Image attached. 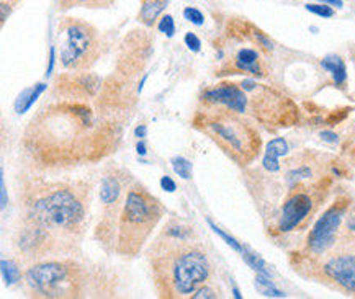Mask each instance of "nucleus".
I'll return each instance as SVG.
<instances>
[{"mask_svg":"<svg viewBox=\"0 0 355 299\" xmlns=\"http://www.w3.org/2000/svg\"><path fill=\"white\" fill-rule=\"evenodd\" d=\"M123 133L120 118L100 113L87 102L54 98L40 107L25 126L20 157L33 174H66L115 154Z\"/></svg>","mask_w":355,"mask_h":299,"instance_id":"obj_1","label":"nucleus"},{"mask_svg":"<svg viewBox=\"0 0 355 299\" xmlns=\"http://www.w3.org/2000/svg\"><path fill=\"white\" fill-rule=\"evenodd\" d=\"M94 182L84 179L21 176L17 187L18 221L13 247L31 265L49 258L82 257Z\"/></svg>","mask_w":355,"mask_h":299,"instance_id":"obj_2","label":"nucleus"},{"mask_svg":"<svg viewBox=\"0 0 355 299\" xmlns=\"http://www.w3.org/2000/svg\"><path fill=\"white\" fill-rule=\"evenodd\" d=\"M153 284L161 299L192 298L213 278V266L190 226L171 219L146 247Z\"/></svg>","mask_w":355,"mask_h":299,"instance_id":"obj_3","label":"nucleus"},{"mask_svg":"<svg viewBox=\"0 0 355 299\" xmlns=\"http://www.w3.org/2000/svg\"><path fill=\"white\" fill-rule=\"evenodd\" d=\"M80 258H49L28 265L24 273L28 296L43 299L116 296L112 276L102 266L84 264Z\"/></svg>","mask_w":355,"mask_h":299,"instance_id":"obj_4","label":"nucleus"},{"mask_svg":"<svg viewBox=\"0 0 355 299\" xmlns=\"http://www.w3.org/2000/svg\"><path fill=\"white\" fill-rule=\"evenodd\" d=\"M192 126L241 167L250 165L261 154L262 138L256 125L231 108L200 105L193 113Z\"/></svg>","mask_w":355,"mask_h":299,"instance_id":"obj_5","label":"nucleus"},{"mask_svg":"<svg viewBox=\"0 0 355 299\" xmlns=\"http://www.w3.org/2000/svg\"><path fill=\"white\" fill-rule=\"evenodd\" d=\"M166 216V206L143 183L130 185L118 219L115 255L135 260L151 242L154 230Z\"/></svg>","mask_w":355,"mask_h":299,"instance_id":"obj_6","label":"nucleus"},{"mask_svg":"<svg viewBox=\"0 0 355 299\" xmlns=\"http://www.w3.org/2000/svg\"><path fill=\"white\" fill-rule=\"evenodd\" d=\"M59 64L66 72H90L102 57V35L92 24L76 17L61 18L58 25Z\"/></svg>","mask_w":355,"mask_h":299,"instance_id":"obj_7","label":"nucleus"},{"mask_svg":"<svg viewBox=\"0 0 355 299\" xmlns=\"http://www.w3.org/2000/svg\"><path fill=\"white\" fill-rule=\"evenodd\" d=\"M239 85L245 92L244 115L254 118L259 125L268 129H280L298 123L300 110L297 103L286 95L252 79L241 80Z\"/></svg>","mask_w":355,"mask_h":299,"instance_id":"obj_8","label":"nucleus"},{"mask_svg":"<svg viewBox=\"0 0 355 299\" xmlns=\"http://www.w3.org/2000/svg\"><path fill=\"white\" fill-rule=\"evenodd\" d=\"M320 192V185H318L316 190L302 187L300 183L293 185L288 198L285 199L284 206H282L279 223H277V230L280 234H288L297 230L298 228H302L309 219L311 212L315 211L318 201L316 194Z\"/></svg>","mask_w":355,"mask_h":299,"instance_id":"obj_9","label":"nucleus"},{"mask_svg":"<svg viewBox=\"0 0 355 299\" xmlns=\"http://www.w3.org/2000/svg\"><path fill=\"white\" fill-rule=\"evenodd\" d=\"M349 199L339 198L334 201L327 210L320 216L313 229L308 234V248L315 255H322V253L329 251L336 244L338 239V230L343 224V219L347 212Z\"/></svg>","mask_w":355,"mask_h":299,"instance_id":"obj_10","label":"nucleus"},{"mask_svg":"<svg viewBox=\"0 0 355 299\" xmlns=\"http://www.w3.org/2000/svg\"><path fill=\"white\" fill-rule=\"evenodd\" d=\"M233 74H250L254 77H266L267 67L263 64L261 53L250 46L239 48L231 57H226L216 69L218 77Z\"/></svg>","mask_w":355,"mask_h":299,"instance_id":"obj_11","label":"nucleus"},{"mask_svg":"<svg viewBox=\"0 0 355 299\" xmlns=\"http://www.w3.org/2000/svg\"><path fill=\"white\" fill-rule=\"evenodd\" d=\"M322 273L345 293H355V255L352 253L332 255L322 265Z\"/></svg>","mask_w":355,"mask_h":299,"instance_id":"obj_12","label":"nucleus"},{"mask_svg":"<svg viewBox=\"0 0 355 299\" xmlns=\"http://www.w3.org/2000/svg\"><path fill=\"white\" fill-rule=\"evenodd\" d=\"M169 0H139L138 20L146 28H151L157 24L159 18L162 17Z\"/></svg>","mask_w":355,"mask_h":299,"instance_id":"obj_13","label":"nucleus"},{"mask_svg":"<svg viewBox=\"0 0 355 299\" xmlns=\"http://www.w3.org/2000/svg\"><path fill=\"white\" fill-rule=\"evenodd\" d=\"M288 152V144L284 138H275L267 144L266 157H263V169L268 172H277L280 169L279 158Z\"/></svg>","mask_w":355,"mask_h":299,"instance_id":"obj_14","label":"nucleus"},{"mask_svg":"<svg viewBox=\"0 0 355 299\" xmlns=\"http://www.w3.org/2000/svg\"><path fill=\"white\" fill-rule=\"evenodd\" d=\"M116 0H56L58 12H69L72 8H87V10H108Z\"/></svg>","mask_w":355,"mask_h":299,"instance_id":"obj_15","label":"nucleus"},{"mask_svg":"<svg viewBox=\"0 0 355 299\" xmlns=\"http://www.w3.org/2000/svg\"><path fill=\"white\" fill-rule=\"evenodd\" d=\"M321 66L327 72H331L336 85H344L347 80V71H345L344 61L339 56H327L321 61Z\"/></svg>","mask_w":355,"mask_h":299,"instance_id":"obj_16","label":"nucleus"},{"mask_svg":"<svg viewBox=\"0 0 355 299\" xmlns=\"http://www.w3.org/2000/svg\"><path fill=\"white\" fill-rule=\"evenodd\" d=\"M2 273L7 284H13L24 278V273L20 271V266H18L13 260H7V258H3L2 260Z\"/></svg>","mask_w":355,"mask_h":299,"instance_id":"obj_17","label":"nucleus"},{"mask_svg":"<svg viewBox=\"0 0 355 299\" xmlns=\"http://www.w3.org/2000/svg\"><path fill=\"white\" fill-rule=\"evenodd\" d=\"M257 284H259V288H261L262 294H266V296H274V298H284L285 296V293L279 291V289L274 287V283H272L270 280L267 278V275H263V273L257 276Z\"/></svg>","mask_w":355,"mask_h":299,"instance_id":"obj_18","label":"nucleus"},{"mask_svg":"<svg viewBox=\"0 0 355 299\" xmlns=\"http://www.w3.org/2000/svg\"><path fill=\"white\" fill-rule=\"evenodd\" d=\"M243 257L244 260L248 262L250 269H254L256 271H259V273H263V275H268V271L266 270V264H263V260L259 255H256V253L249 252V251H243Z\"/></svg>","mask_w":355,"mask_h":299,"instance_id":"obj_19","label":"nucleus"},{"mask_svg":"<svg viewBox=\"0 0 355 299\" xmlns=\"http://www.w3.org/2000/svg\"><path fill=\"white\" fill-rule=\"evenodd\" d=\"M172 165H174V170L179 174L182 179L189 180L192 176V164L184 157H175L172 158Z\"/></svg>","mask_w":355,"mask_h":299,"instance_id":"obj_20","label":"nucleus"},{"mask_svg":"<svg viewBox=\"0 0 355 299\" xmlns=\"http://www.w3.org/2000/svg\"><path fill=\"white\" fill-rule=\"evenodd\" d=\"M306 10L315 13V15H320L322 18H331L334 17V10L327 6V3H308Z\"/></svg>","mask_w":355,"mask_h":299,"instance_id":"obj_21","label":"nucleus"},{"mask_svg":"<svg viewBox=\"0 0 355 299\" xmlns=\"http://www.w3.org/2000/svg\"><path fill=\"white\" fill-rule=\"evenodd\" d=\"M159 30L162 31V33H166L167 36H172L175 33V25H174V18L171 15H162L161 20H159Z\"/></svg>","mask_w":355,"mask_h":299,"instance_id":"obj_22","label":"nucleus"},{"mask_svg":"<svg viewBox=\"0 0 355 299\" xmlns=\"http://www.w3.org/2000/svg\"><path fill=\"white\" fill-rule=\"evenodd\" d=\"M220 296H221V294L218 293L216 289L211 287V282H210V283L203 284V287L200 288L198 291L195 293L192 298H193V299H202V298H207V299H208V298H220Z\"/></svg>","mask_w":355,"mask_h":299,"instance_id":"obj_23","label":"nucleus"},{"mask_svg":"<svg viewBox=\"0 0 355 299\" xmlns=\"http://www.w3.org/2000/svg\"><path fill=\"white\" fill-rule=\"evenodd\" d=\"M184 17L187 18L189 21H192L195 25H203V13L198 10V8L195 7H187L184 10Z\"/></svg>","mask_w":355,"mask_h":299,"instance_id":"obj_24","label":"nucleus"},{"mask_svg":"<svg viewBox=\"0 0 355 299\" xmlns=\"http://www.w3.org/2000/svg\"><path fill=\"white\" fill-rule=\"evenodd\" d=\"M210 224H211V223H210ZM211 228H213V229H215V233H216V234H220V235H221V237H223V239H225V241H226V244H227V246H231V247H233V248H234V251H238V252H243V251H244V248H243V247H241V246H239V244H238V242H236L233 237H230V235H227V234H225V233H223V230H221L220 228H218V226H215V224H211Z\"/></svg>","mask_w":355,"mask_h":299,"instance_id":"obj_25","label":"nucleus"},{"mask_svg":"<svg viewBox=\"0 0 355 299\" xmlns=\"http://www.w3.org/2000/svg\"><path fill=\"white\" fill-rule=\"evenodd\" d=\"M185 44L189 46V49H192L193 53H198L200 46H202V43H200L197 35H193V33H187L185 35Z\"/></svg>","mask_w":355,"mask_h":299,"instance_id":"obj_26","label":"nucleus"},{"mask_svg":"<svg viewBox=\"0 0 355 299\" xmlns=\"http://www.w3.org/2000/svg\"><path fill=\"white\" fill-rule=\"evenodd\" d=\"M161 187L166 190V192H175V182L171 179V176H162L161 179Z\"/></svg>","mask_w":355,"mask_h":299,"instance_id":"obj_27","label":"nucleus"},{"mask_svg":"<svg viewBox=\"0 0 355 299\" xmlns=\"http://www.w3.org/2000/svg\"><path fill=\"white\" fill-rule=\"evenodd\" d=\"M322 3H327V6H334V7H343V0H320Z\"/></svg>","mask_w":355,"mask_h":299,"instance_id":"obj_28","label":"nucleus"},{"mask_svg":"<svg viewBox=\"0 0 355 299\" xmlns=\"http://www.w3.org/2000/svg\"><path fill=\"white\" fill-rule=\"evenodd\" d=\"M321 136L326 139V141H338V136L332 133H322Z\"/></svg>","mask_w":355,"mask_h":299,"instance_id":"obj_29","label":"nucleus"},{"mask_svg":"<svg viewBox=\"0 0 355 299\" xmlns=\"http://www.w3.org/2000/svg\"><path fill=\"white\" fill-rule=\"evenodd\" d=\"M347 229L352 230V233H355V216L350 217V219L347 221Z\"/></svg>","mask_w":355,"mask_h":299,"instance_id":"obj_30","label":"nucleus"},{"mask_svg":"<svg viewBox=\"0 0 355 299\" xmlns=\"http://www.w3.org/2000/svg\"><path fill=\"white\" fill-rule=\"evenodd\" d=\"M144 134H146V128H144V126H141V128L136 129V136H141V138H144Z\"/></svg>","mask_w":355,"mask_h":299,"instance_id":"obj_31","label":"nucleus"},{"mask_svg":"<svg viewBox=\"0 0 355 299\" xmlns=\"http://www.w3.org/2000/svg\"><path fill=\"white\" fill-rule=\"evenodd\" d=\"M138 152H139V154H146V151H144V144H143V143L138 144Z\"/></svg>","mask_w":355,"mask_h":299,"instance_id":"obj_32","label":"nucleus"}]
</instances>
